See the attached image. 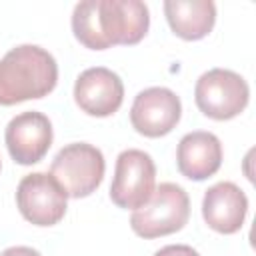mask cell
<instances>
[{
    "label": "cell",
    "instance_id": "cell-1",
    "mask_svg": "<svg viewBox=\"0 0 256 256\" xmlns=\"http://www.w3.org/2000/svg\"><path fill=\"white\" fill-rule=\"evenodd\" d=\"M148 26L150 12L140 0H82L72 12V32L90 50L138 44Z\"/></svg>",
    "mask_w": 256,
    "mask_h": 256
},
{
    "label": "cell",
    "instance_id": "cell-2",
    "mask_svg": "<svg viewBox=\"0 0 256 256\" xmlns=\"http://www.w3.org/2000/svg\"><path fill=\"white\" fill-rule=\"evenodd\" d=\"M58 82L54 56L36 46L20 44L0 60V106L48 96Z\"/></svg>",
    "mask_w": 256,
    "mask_h": 256
},
{
    "label": "cell",
    "instance_id": "cell-3",
    "mask_svg": "<svg viewBox=\"0 0 256 256\" xmlns=\"http://www.w3.org/2000/svg\"><path fill=\"white\" fill-rule=\"evenodd\" d=\"M188 216L190 198L186 190L174 182H162L154 188L150 200L132 212L130 226L140 238L152 240L182 230Z\"/></svg>",
    "mask_w": 256,
    "mask_h": 256
},
{
    "label": "cell",
    "instance_id": "cell-4",
    "mask_svg": "<svg viewBox=\"0 0 256 256\" xmlns=\"http://www.w3.org/2000/svg\"><path fill=\"white\" fill-rule=\"evenodd\" d=\"M106 170L104 154L88 142L64 146L50 164V174L70 198H86L102 184Z\"/></svg>",
    "mask_w": 256,
    "mask_h": 256
},
{
    "label": "cell",
    "instance_id": "cell-5",
    "mask_svg": "<svg viewBox=\"0 0 256 256\" xmlns=\"http://www.w3.org/2000/svg\"><path fill=\"white\" fill-rule=\"evenodd\" d=\"M194 100L204 116L230 120L248 106L250 88L240 74L226 68H212L196 80Z\"/></svg>",
    "mask_w": 256,
    "mask_h": 256
},
{
    "label": "cell",
    "instance_id": "cell-6",
    "mask_svg": "<svg viewBox=\"0 0 256 256\" xmlns=\"http://www.w3.org/2000/svg\"><path fill=\"white\" fill-rule=\"evenodd\" d=\"M156 182V166L148 152L128 148L118 154L114 178L110 184V200L124 210H136L144 206Z\"/></svg>",
    "mask_w": 256,
    "mask_h": 256
},
{
    "label": "cell",
    "instance_id": "cell-7",
    "mask_svg": "<svg viewBox=\"0 0 256 256\" xmlns=\"http://www.w3.org/2000/svg\"><path fill=\"white\" fill-rule=\"evenodd\" d=\"M68 194L48 172L24 176L16 188V206L34 226H54L66 214Z\"/></svg>",
    "mask_w": 256,
    "mask_h": 256
},
{
    "label": "cell",
    "instance_id": "cell-8",
    "mask_svg": "<svg viewBox=\"0 0 256 256\" xmlns=\"http://www.w3.org/2000/svg\"><path fill=\"white\" fill-rule=\"evenodd\" d=\"M180 98L164 86H152L138 92L130 108L132 128L146 138H160L170 134L180 122Z\"/></svg>",
    "mask_w": 256,
    "mask_h": 256
},
{
    "label": "cell",
    "instance_id": "cell-9",
    "mask_svg": "<svg viewBox=\"0 0 256 256\" xmlns=\"http://www.w3.org/2000/svg\"><path fill=\"white\" fill-rule=\"evenodd\" d=\"M52 124L46 114L28 110L14 116L4 132L8 154L16 164L30 166L40 162L52 146Z\"/></svg>",
    "mask_w": 256,
    "mask_h": 256
},
{
    "label": "cell",
    "instance_id": "cell-10",
    "mask_svg": "<svg viewBox=\"0 0 256 256\" xmlns=\"http://www.w3.org/2000/svg\"><path fill=\"white\" fill-rule=\"evenodd\" d=\"M74 100L82 112L106 118L118 112L124 100V84L116 72L104 66L86 68L74 84Z\"/></svg>",
    "mask_w": 256,
    "mask_h": 256
},
{
    "label": "cell",
    "instance_id": "cell-11",
    "mask_svg": "<svg viewBox=\"0 0 256 256\" xmlns=\"http://www.w3.org/2000/svg\"><path fill=\"white\" fill-rule=\"evenodd\" d=\"M248 212V198L234 182H218L204 192L202 216L220 234H234L242 228Z\"/></svg>",
    "mask_w": 256,
    "mask_h": 256
},
{
    "label": "cell",
    "instance_id": "cell-12",
    "mask_svg": "<svg viewBox=\"0 0 256 256\" xmlns=\"http://www.w3.org/2000/svg\"><path fill=\"white\" fill-rule=\"evenodd\" d=\"M176 164L188 180L200 182L214 176L222 164V144L218 136L204 130L188 132L178 142Z\"/></svg>",
    "mask_w": 256,
    "mask_h": 256
},
{
    "label": "cell",
    "instance_id": "cell-13",
    "mask_svg": "<svg viewBox=\"0 0 256 256\" xmlns=\"http://www.w3.org/2000/svg\"><path fill=\"white\" fill-rule=\"evenodd\" d=\"M166 20L182 40H202L216 22V4L212 0H166Z\"/></svg>",
    "mask_w": 256,
    "mask_h": 256
},
{
    "label": "cell",
    "instance_id": "cell-14",
    "mask_svg": "<svg viewBox=\"0 0 256 256\" xmlns=\"http://www.w3.org/2000/svg\"><path fill=\"white\" fill-rule=\"evenodd\" d=\"M154 256H200V254L188 244H168L160 248Z\"/></svg>",
    "mask_w": 256,
    "mask_h": 256
},
{
    "label": "cell",
    "instance_id": "cell-15",
    "mask_svg": "<svg viewBox=\"0 0 256 256\" xmlns=\"http://www.w3.org/2000/svg\"><path fill=\"white\" fill-rule=\"evenodd\" d=\"M0 256H42V254L30 246H12V248H6Z\"/></svg>",
    "mask_w": 256,
    "mask_h": 256
},
{
    "label": "cell",
    "instance_id": "cell-16",
    "mask_svg": "<svg viewBox=\"0 0 256 256\" xmlns=\"http://www.w3.org/2000/svg\"><path fill=\"white\" fill-rule=\"evenodd\" d=\"M0 168H2V164H0Z\"/></svg>",
    "mask_w": 256,
    "mask_h": 256
}]
</instances>
